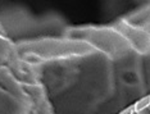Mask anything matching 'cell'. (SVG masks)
<instances>
[{
  "label": "cell",
  "instance_id": "6da1fadb",
  "mask_svg": "<svg viewBox=\"0 0 150 114\" xmlns=\"http://www.w3.org/2000/svg\"><path fill=\"white\" fill-rule=\"evenodd\" d=\"M150 105V95L145 96V98L140 99L136 101V104L134 105V109H135V113H139L141 112V110H144L145 108H148V106Z\"/></svg>",
  "mask_w": 150,
  "mask_h": 114
},
{
  "label": "cell",
  "instance_id": "7a4b0ae2",
  "mask_svg": "<svg viewBox=\"0 0 150 114\" xmlns=\"http://www.w3.org/2000/svg\"><path fill=\"white\" fill-rule=\"evenodd\" d=\"M136 114H150V105L148 106V108H145L144 110H141V112H139Z\"/></svg>",
  "mask_w": 150,
  "mask_h": 114
},
{
  "label": "cell",
  "instance_id": "3957f363",
  "mask_svg": "<svg viewBox=\"0 0 150 114\" xmlns=\"http://www.w3.org/2000/svg\"><path fill=\"white\" fill-rule=\"evenodd\" d=\"M0 33H1V35H5V36H6V31H5V28H4V26L1 25V22H0Z\"/></svg>",
  "mask_w": 150,
  "mask_h": 114
}]
</instances>
